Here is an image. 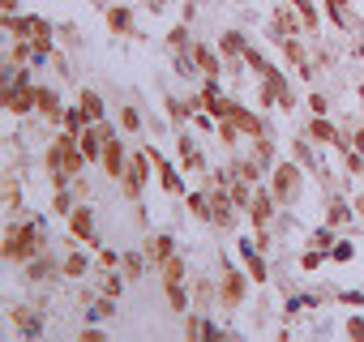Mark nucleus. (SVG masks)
Returning <instances> with one entry per match:
<instances>
[{"label": "nucleus", "mask_w": 364, "mask_h": 342, "mask_svg": "<svg viewBox=\"0 0 364 342\" xmlns=\"http://www.w3.org/2000/svg\"><path fill=\"white\" fill-rule=\"evenodd\" d=\"M112 299H116V295H107V299H99V316H112V312H116V304H112Z\"/></svg>", "instance_id": "nucleus-37"}, {"label": "nucleus", "mask_w": 364, "mask_h": 342, "mask_svg": "<svg viewBox=\"0 0 364 342\" xmlns=\"http://www.w3.org/2000/svg\"><path fill=\"white\" fill-rule=\"evenodd\" d=\"M120 124H124V128H137L141 120H137V111H133V107H124V111H120Z\"/></svg>", "instance_id": "nucleus-31"}, {"label": "nucleus", "mask_w": 364, "mask_h": 342, "mask_svg": "<svg viewBox=\"0 0 364 342\" xmlns=\"http://www.w3.org/2000/svg\"><path fill=\"white\" fill-rule=\"evenodd\" d=\"M313 244H317V248H330V227H321V231L313 236Z\"/></svg>", "instance_id": "nucleus-35"}, {"label": "nucleus", "mask_w": 364, "mask_h": 342, "mask_svg": "<svg viewBox=\"0 0 364 342\" xmlns=\"http://www.w3.org/2000/svg\"><path fill=\"white\" fill-rule=\"evenodd\" d=\"M86 265H90V261H86L82 253H73V257L65 261V274H69V278H82V274H86Z\"/></svg>", "instance_id": "nucleus-22"}, {"label": "nucleus", "mask_w": 364, "mask_h": 342, "mask_svg": "<svg viewBox=\"0 0 364 342\" xmlns=\"http://www.w3.org/2000/svg\"><path fill=\"white\" fill-rule=\"evenodd\" d=\"M180 278H185V261H180V257H167V261H163V282L176 287Z\"/></svg>", "instance_id": "nucleus-14"}, {"label": "nucleus", "mask_w": 364, "mask_h": 342, "mask_svg": "<svg viewBox=\"0 0 364 342\" xmlns=\"http://www.w3.org/2000/svg\"><path fill=\"white\" fill-rule=\"evenodd\" d=\"M228 120H236V124H240V133H249V137H262V120H257V116H253L245 103H232Z\"/></svg>", "instance_id": "nucleus-11"}, {"label": "nucleus", "mask_w": 364, "mask_h": 342, "mask_svg": "<svg viewBox=\"0 0 364 342\" xmlns=\"http://www.w3.org/2000/svg\"><path fill=\"white\" fill-rule=\"evenodd\" d=\"M167 299H171V308H176V312H185V308H189V295L180 291V282H176V287H167Z\"/></svg>", "instance_id": "nucleus-26"}, {"label": "nucleus", "mask_w": 364, "mask_h": 342, "mask_svg": "<svg viewBox=\"0 0 364 342\" xmlns=\"http://www.w3.org/2000/svg\"><path fill=\"white\" fill-rule=\"evenodd\" d=\"M189 210H193L198 219H206V223H210V214H215V206H210L206 193H193V197H189Z\"/></svg>", "instance_id": "nucleus-17"}, {"label": "nucleus", "mask_w": 364, "mask_h": 342, "mask_svg": "<svg viewBox=\"0 0 364 342\" xmlns=\"http://www.w3.org/2000/svg\"><path fill=\"white\" fill-rule=\"evenodd\" d=\"M48 248V240H43V231L39 227H18V223H9V231H5V257L9 261H31L35 253H43Z\"/></svg>", "instance_id": "nucleus-1"}, {"label": "nucleus", "mask_w": 364, "mask_h": 342, "mask_svg": "<svg viewBox=\"0 0 364 342\" xmlns=\"http://www.w3.org/2000/svg\"><path fill=\"white\" fill-rule=\"evenodd\" d=\"M326 223H330V227L347 223V210H343V202H330V210H326Z\"/></svg>", "instance_id": "nucleus-28"}, {"label": "nucleus", "mask_w": 364, "mask_h": 342, "mask_svg": "<svg viewBox=\"0 0 364 342\" xmlns=\"http://www.w3.org/2000/svg\"><path fill=\"white\" fill-rule=\"evenodd\" d=\"M236 171H240V180H249V184H257V180H262V171H257V158H245Z\"/></svg>", "instance_id": "nucleus-23"}, {"label": "nucleus", "mask_w": 364, "mask_h": 342, "mask_svg": "<svg viewBox=\"0 0 364 342\" xmlns=\"http://www.w3.org/2000/svg\"><path fill=\"white\" fill-rule=\"evenodd\" d=\"M167 43H171L176 52H185V48H189V31H185V26H176V31L167 35Z\"/></svg>", "instance_id": "nucleus-27"}, {"label": "nucleus", "mask_w": 364, "mask_h": 342, "mask_svg": "<svg viewBox=\"0 0 364 342\" xmlns=\"http://www.w3.org/2000/svg\"><path fill=\"white\" fill-rule=\"evenodd\" d=\"M150 154H133L129 158V180H124V193L129 197H141V189H146V180H150Z\"/></svg>", "instance_id": "nucleus-3"}, {"label": "nucleus", "mask_w": 364, "mask_h": 342, "mask_svg": "<svg viewBox=\"0 0 364 342\" xmlns=\"http://www.w3.org/2000/svg\"><path fill=\"white\" fill-rule=\"evenodd\" d=\"M274 206H279V197H274L270 189H257V193H253V206H249V219H253V227H257V231H262V227H266V223L274 219Z\"/></svg>", "instance_id": "nucleus-4"}, {"label": "nucleus", "mask_w": 364, "mask_h": 342, "mask_svg": "<svg viewBox=\"0 0 364 342\" xmlns=\"http://www.w3.org/2000/svg\"><path fill=\"white\" fill-rule=\"evenodd\" d=\"M270 193L279 197V206H291L300 193V167L296 162H279L270 167Z\"/></svg>", "instance_id": "nucleus-2"}, {"label": "nucleus", "mask_w": 364, "mask_h": 342, "mask_svg": "<svg viewBox=\"0 0 364 342\" xmlns=\"http://www.w3.org/2000/svg\"><path fill=\"white\" fill-rule=\"evenodd\" d=\"M103 291H107V295H120V291H124V278H107Z\"/></svg>", "instance_id": "nucleus-32"}, {"label": "nucleus", "mask_w": 364, "mask_h": 342, "mask_svg": "<svg viewBox=\"0 0 364 342\" xmlns=\"http://www.w3.org/2000/svg\"><path fill=\"white\" fill-rule=\"evenodd\" d=\"M52 210H56L60 219H69V214H73V202H69V193H65V189H56V197H52Z\"/></svg>", "instance_id": "nucleus-21"}, {"label": "nucleus", "mask_w": 364, "mask_h": 342, "mask_svg": "<svg viewBox=\"0 0 364 342\" xmlns=\"http://www.w3.org/2000/svg\"><path fill=\"white\" fill-rule=\"evenodd\" d=\"M360 99H364V86H360Z\"/></svg>", "instance_id": "nucleus-41"}, {"label": "nucleus", "mask_w": 364, "mask_h": 342, "mask_svg": "<svg viewBox=\"0 0 364 342\" xmlns=\"http://www.w3.org/2000/svg\"><path fill=\"white\" fill-rule=\"evenodd\" d=\"M309 141H317V145H343V137H338V128L326 120V116H317V120H309Z\"/></svg>", "instance_id": "nucleus-7"}, {"label": "nucleus", "mask_w": 364, "mask_h": 342, "mask_svg": "<svg viewBox=\"0 0 364 342\" xmlns=\"http://www.w3.org/2000/svg\"><path fill=\"white\" fill-rule=\"evenodd\" d=\"M347 333H351V338H364V321H360V316H351V321H347Z\"/></svg>", "instance_id": "nucleus-33"}, {"label": "nucleus", "mask_w": 364, "mask_h": 342, "mask_svg": "<svg viewBox=\"0 0 364 342\" xmlns=\"http://www.w3.org/2000/svg\"><path fill=\"white\" fill-rule=\"evenodd\" d=\"M219 52H223V56H245V39H240L236 31H228L223 43H219Z\"/></svg>", "instance_id": "nucleus-16"}, {"label": "nucleus", "mask_w": 364, "mask_h": 342, "mask_svg": "<svg viewBox=\"0 0 364 342\" xmlns=\"http://www.w3.org/2000/svg\"><path fill=\"white\" fill-rule=\"evenodd\" d=\"M103 167H107V176H124V145H120V137H107L103 141Z\"/></svg>", "instance_id": "nucleus-9"}, {"label": "nucleus", "mask_w": 364, "mask_h": 342, "mask_svg": "<svg viewBox=\"0 0 364 342\" xmlns=\"http://www.w3.org/2000/svg\"><path fill=\"white\" fill-rule=\"evenodd\" d=\"M321 5H326V13H330L334 26H347V0H321Z\"/></svg>", "instance_id": "nucleus-19"}, {"label": "nucleus", "mask_w": 364, "mask_h": 342, "mask_svg": "<svg viewBox=\"0 0 364 342\" xmlns=\"http://www.w3.org/2000/svg\"><path fill=\"white\" fill-rule=\"evenodd\" d=\"M35 107L56 124V120H65V107H60V94L56 90H48V86H35Z\"/></svg>", "instance_id": "nucleus-6"}, {"label": "nucleus", "mask_w": 364, "mask_h": 342, "mask_svg": "<svg viewBox=\"0 0 364 342\" xmlns=\"http://www.w3.org/2000/svg\"><path fill=\"white\" fill-rule=\"evenodd\" d=\"M228 189H232V202H236V206H253V193H249V180H245V184H228Z\"/></svg>", "instance_id": "nucleus-25"}, {"label": "nucleus", "mask_w": 364, "mask_h": 342, "mask_svg": "<svg viewBox=\"0 0 364 342\" xmlns=\"http://www.w3.org/2000/svg\"><path fill=\"white\" fill-rule=\"evenodd\" d=\"M219 295H223L228 308H236V304L245 299V278H240V270L228 265V274H223V282H219Z\"/></svg>", "instance_id": "nucleus-8"}, {"label": "nucleus", "mask_w": 364, "mask_h": 342, "mask_svg": "<svg viewBox=\"0 0 364 342\" xmlns=\"http://www.w3.org/2000/svg\"><path fill=\"white\" fill-rule=\"evenodd\" d=\"M0 5H5V18H14V13H18V0H0Z\"/></svg>", "instance_id": "nucleus-39"}, {"label": "nucleus", "mask_w": 364, "mask_h": 342, "mask_svg": "<svg viewBox=\"0 0 364 342\" xmlns=\"http://www.w3.org/2000/svg\"><path fill=\"white\" fill-rule=\"evenodd\" d=\"M309 107H313V116H326V111H330L326 94H309Z\"/></svg>", "instance_id": "nucleus-30"}, {"label": "nucleus", "mask_w": 364, "mask_h": 342, "mask_svg": "<svg viewBox=\"0 0 364 342\" xmlns=\"http://www.w3.org/2000/svg\"><path fill=\"white\" fill-rule=\"evenodd\" d=\"M355 150H364V124H360V133H355V141H351Z\"/></svg>", "instance_id": "nucleus-40"}, {"label": "nucleus", "mask_w": 364, "mask_h": 342, "mask_svg": "<svg viewBox=\"0 0 364 342\" xmlns=\"http://www.w3.org/2000/svg\"><path fill=\"white\" fill-rule=\"evenodd\" d=\"M189 60H193V65H198V69H202L206 77H219V73H223L219 56H215L210 48H202V43H193V48H189Z\"/></svg>", "instance_id": "nucleus-10"}, {"label": "nucleus", "mask_w": 364, "mask_h": 342, "mask_svg": "<svg viewBox=\"0 0 364 342\" xmlns=\"http://www.w3.org/2000/svg\"><path fill=\"white\" fill-rule=\"evenodd\" d=\"M99 265H103V270H112V265H116V253H112V248H103V253H99Z\"/></svg>", "instance_id": "nucleus-36"}, {"label": "nucleus", "mask_w": 364, "mask_h": 342, "mask_svg": "<svg viewBox=\"0 0 364 342\" xmlns=\"http://www.w3.org/2000/svg\"><path fill=\"white\" fill-rule=\"evenodd\" d=\"M77 107L86 111V120H99V116H103V99H99L95 90H82V99H77Z\"/></svg>", "instance_id": "nucleus-13"}, {"label": "nucleus", "mask_w": 364, "mask_h": 342, "mask_svg": "<svg viewBox=\"0 0 364 342\" xmlns=\"http://www.w3.org/2000/svg\"><path fill=\"white\" fill-rule=\"evenodd\" d=\"M167 257H171V236H150V240H146V261L159 265V261H167Z\"/></svg>", "instance_id": "nucleus-12"}, {"label": "nucleus", "mask_w": 364, "mask_h": 342, "mask_svg": "<svg viewBox=\"0 0 364 342\" xmlns=\"http://www.w3.org/2000/svg\"><path fill=\"white\" fill-rule=\"evenodd\" d=\"M48 274H52V257L48 253H43V261H26V278L31 282H43Z\"/></svg>", "instance_id": "nucleus-15"}, {"label": "nucleus", "mask_w": 364, "mask_h": 342, "mask_svg": "<svg viewBox=\"0 0 364 342\" xmlns=\"http://www.w3.org/2000/svg\"><path fill=\"white\" fill-rule=\"evenodd\" d=\"M107 26H112V31H124V35H129V26H133L129 9H107Z\"/></svg>", "instance_id": "nucleus-20"}, {"label": "nucleus", "mask_w": 364, "mask_h": 342, "mask_svg": "<svg viewBox=\"0 0 364 342\" xmlns=\"http://www.w3.org/2000/svg\"><path fill=\"white\" fill-rule=\"evenodd\" d=\"M245 257H249V278H257V282H266V261L253 253V244H245Z\"/></svg>", "instance_id": "nucleus-18"}, {"label": "nucleus", "mask_w": 364, "mask_h": 342, "mask_svg": "<svg viewBox=\"0 0 364 342\" xmlns=\"http://www.w3.org/2000/svg\"><path fill=\"white\" fill-rule=\"evenodd\" d=\"M321 265V253H304V270H317Z\"/></svg>", "instance_id": "nucleus-38"}, {"label": "nucleus", "mask_w": 364, "mask_h": 342, "mask_svg": "<svg viewBox=\"0 0 364 342\" xmlns=\"http://www.w3.org/2000/svg\"><path fill=\"white\" fill-rule=\"evenodd\" d=\"M124 278H141V257H137V253L124 257Z\"/></svg>", "instance_id": "nucleus-29"}, {"label": "nucleus", "mask_w": 364, "mask_h": 342, "mask_svg": "<svg viewBox=\"0 0 364 342\" xmlns=\"http://www.w3.org/2000/svg\"><path fill=\"white\" fill-rule=\"evenodd\" d=\"M253 158H257V162H270V158H274V145H270L266 137H257V141H253Z\"/></svg>", "instance_id": "nucleus-24"}, {"label": "nucleus", "mask_w": 364, "mask_h": 342, "mask_svg": "<svg viewBox=\"0 0 364 342\" xmlns=\"http://www.w3.org/2000/svg\"><path fill=\"white\" fill-rule=\"evenodd\" d=\"M5 202H9V210H14V206H18V184H14V180H9V184H5Z\"/></svg>", "instance_id": "nucleus-34"}, {"label": "nucleus", "mask_w": 364, "mask_h": 342, "mask_svg": "<svg viewBox=\"0 0 364 342\" xmlns=\"http://www.w3.org/2000/svg\"><path fill=\"white\" fill-rule=\"evenodd\" d=\"M69 231H73L82 244L95 248V214H90V206H73V214H69Z\"/></svg>", "instance_id": "nucleus-5"}]
</instances>
